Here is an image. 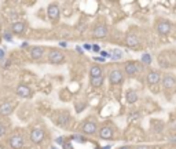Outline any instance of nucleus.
<instances>
[{
	"instance_id": "nucleus-29",
	"label": "nucleus",
	"mask_w": 176,
	"mask_h": 149,
	"mask_svg": "<svg viewBox=\"0 0 176 149\" xmlns=\"http://www.w3.org/2000/svg\"><path fill=\"white\" fill-rule=\"evenodd\" d=\"M100 55H102L103 58H106V57H110V54H109L107 51H100Z\"/></svg>"
},
{
	"instance_id": "nucleus-13",
	"label": "nucleus",
	"mask_w": 176,
	"mask_h": 149,
	"mask_svg": "<svg viewBox=\"0 0 176 149\" xmlns=\"http://www.w3.org/2000/svg\"><path fill=\"white\" fill-rule=\"evenodd\" d=\"M44 53H46V48L41 47V46H33L29 50V54H31L32 59H40L44 55Z\"/></svg>"
},
{
	"instance_id": "nucleus-3",
	"label": "nucleus",
	"mask_w": 176,
	"mask_h": 149,
	"mask_svg": "<svg viewBox=\"0 0 176 149\" xmlns=\"http://www.w3.org/2000/svg\"><path fill=\"white\" fill-rule=\"evenodd\" d=\"M25 145V140L21 134H14L8 138V146L13 149H21Z\"/></svg>"
},
{
	"instance_id": "nucleus-28",
	"label": "nucleus",
	"mask_w": 176,
	"mask_h": 149,
	"mask_svg": "<svg viewBox=\"0 0 176 149\" xmlns=\"http://www.w3.org/2000/svg\"><path fill=\"white\" fill-rule=\"evenodd\" d=\"M63 142H65V138H63V137H59V138H56V144H59V145H63Z\"/></svg>"
},
{
	"instance_id": "nucleus-4",
	"label": "nucleus",
	"mask_w": 176,
	"mask_h": 149,
	"mask_svg": "<svg viewBox=\"0 0 176 149\" xmlns=\"http://www.w3.org/2000/svg\"><path fill=\"white\" fill-rule=\"evenodd\" d=\"M109 80H110V84L117 86V84H121L124 82V75L120 69H113V71L109 73Z\"/></svg>"
},
{
	"instance_id": "nucleus-2",
	"label": "nucleus",
	"mask_w": 176,
	"mask_h": 149,
	"mask_svg": "<svg viewBox=\"0 0 176 149\" xmlns=\"http://www.w3.org/2000/svg\"><path fill=\"white\" fill-rule=\"evenodd\" d=\"M47 15H48V18H50L52 22H58L59 15H61L59 6H58L56 3H51V4L47 7Z\"/></svg>"
},
{
	"instance_id": "nucleus-33",
	"label": "nucleus",
	"mask_w": 176,
	"mask_h": 149,
	"mask_svg": "<svg viewBox=\"0 0 176 149\" xmlns=\"http://www.w3.org/2000/svg\"><path fill=\"white\" fill-rule=\"evenodd\" d=\"M84 48L85 50H91V46L90 44H84Z\"/></svg>"
},
{
	"instance_id": "nucleus-20",
	"label": "nucleus",
	"mask_w": 176,
	"mask_h": 149,
	"mask_svg": "<svg viewBox=\"0 0 176 149\" xmlns=\"http://www.w3.org/2000/svg\"><path fill=\"white\" fill-rule=\"evenodd\" d=\"M90 73H91V78H99V76H102V68L99 65H92Z\"/></svg>"
},
{
	"instance_id": "nucleus-32",
	"label": "nucleus",
	"mask_w": 176,
	"mask_h": 149,
	"mask_svg": "<svg viewBox=\"0 0 176 149\" xmlns=\"http://www.w3.org/2000/svg\"><path fill=\"white\" fill-rule=\"evenodd\" d=\"M59 44H61L62 47H68V43H66V41H61Z\"/></svg>"
},
{
	"instance_id": "nucleus-24",
	"label": "nucleus",
	"mask_w": 176,
	"mask_h": 149,
	"mask_svg": "<svg viewBox=\"0 0 176 149\" xmlns=\"http://www.w3.org/2000/svg\"><path fill=\"white\" fill-rule=\"evenodd\" d=\"M142 62L145 63V65H150V62H151L150 54H143V57H142Z\"/></svg>"
},
{
	"instance_id": "nucleus-7",
	"label": "nucleus",
	"mask_w": 176,
	"mask_h": 149,
	"mask_svg": "<svg viewBox=\"0 0 176 149\" xmlns=\"http://www.w3.org/2000/svg\"><path fill=\"white\" fill-rule=\"evenodd\" d=\"M124 71H125V73H127L128 76H135V75L139 72L138 62H135V61H128V62H125V65H124Z\"/></svg>"
},
{
	"instance_id": "nucleus-17",
	"label": "nucleus",
	"mask_w": 176,
	"mask_h": 149,
	"mask_svg": "<svg viewBox=\"0 0 176 149\" xmlns=\"http://www.w3.org/2000/svg\"><path fill=\"white\" fill-rule=\"evenodd\" d=\"M99 137L102 140H112L113 138V128L109 126H103L99 128Z\"/></svg>"
},
{
	"instance_id": "nucleus-12",
	"label": "nucleus",
	"mask_w": 176,
	"mask_h": 149,
	"mask_svg": "<svg viewBox=\"0 0 176 149\" xmlns=\"http://www.w3.org/2000/svg\"><path fill=\"white\" fill-rule=\"evenodd\" d=\"M15 93L18 97H22V98H31L32 97V90L29 86H26V84H19V86L17 87Z\"/></svg>"
},
{
	"instance_id": "nucleus-14",
	"label": "nucleus",
	"mask_w": 176,
	"mask_h": 149,
	"mask_svg": "<svg viewBox=\"0 0 176 149\" xmlns=\"http://www.w3.org/2000/svg\"><path fill=\"white\" fill-rule=\"evenodd\" d=\"M162 87H164L165 90H172V88H175L176 87V78L175 76H172V75L164 76V79H162Z\"/></svg>"
},
{
	"instance_id": "nucleus-16",
	"label": "nucleus",
	"mask_w": 176,
	"mask_h": 149,
	"mask_svg": "<svg viewBox=\"0 0 176 149\" xmlns=\"http://www.w3.org/2000/svg\"><path fill=\"white\" fill-rule=\"evenodd\" d=\"M147 83L150 84V86H155L157 83H160L161 80V75L158 71H150L147 73Z\"/></svg>"
},
{
	"instance_id": "nucleus-19",
	"label": "nucleus",
	"mask_w": 176,
	"mask_h": 149,
	"mask_svg": "<svg viewBox=\"0 0 176 149\" xmlns=\"http://www.w3.org/2000/svg\"><path fill=\"white\" fill-rule=\"evenodd\" d=\"M125 98H127V102L128 104H135V102L138 101V94H136V91H133V90H130V91H127V94H125Z\"/></svg>"
},
{
	"instance_id": "nucleus-15",
	"label": "nucleus",
	"mask_w": 176,
	"mask_h": 149,
	"mask_svg": "<svg viewBox=\"0 0 176 149\" xmlns=\"http://www.w3.org/2000/svg\"><path fill=\"white\" fill-rule=\"evenodd\" d=\"M14 112V105L11 102H3L0 104V116H10Z\"/></svg>"
},
{
	"instance_id": "nucleus-35",
	"label": "nucleus",
	"mask_w": 176,
	"mask_h": 149,
	"mask_svg": "<svg viewBox=\"0 0 176 149\" xmlns=\"http://www.w3.org/2000/svg\"><path fill=\"white\" fill-rule=\"evenodd\" d=\"M0 58H3V51L0 50Z\"/></svg>"
},
{
	"instance_id": "nucleus-18",
	"label": "nucleus",
	"mask_w": 176,
	"mask_h": 149,
	"mask_svg": "<svg viewBox=\"0 0 176 149\" xmlns=\"http://www.w3.org/2000/svg\"><path fill=\"white\" fill-rule=\"evenodd\" d=\"M26 29V24L22 21H15L14 24L11 25V32L15 33V35H22Z\"/></svg>"
},
{
	"instance_id": "nucleus-10",
	"label": "nucleus",
	"mask_w": 176,
	"mask_h": 149,
	"mask_svg": "<svg viewBox=\"0 0 176 149\" xmlns=\"http://www.w3.org/2000/svg\"><path fill=\"white\" fill-rule=\"evenodd\" d=\"M171 29H172V24L169 21H167V19H162V21H160L157 24V32L160 35H168Z\"/></svg>"
},
{
	"instance_id": "nucleus-34",
	"label": "nucleus",
	"mask_w": 176,
	"mask_h": 149,
	"mask_svg": "<svg viewBox=\"0 0 176 149\" xmlns=\"http://www.w3.org/2000/svg\"><path fill=\"white\" fill-rule=\"evenodd\" d=\"M118 149H131L130 146H121V148H118Z\"/></svg>"
},
{
	"instance_id": "nucleus-36",
	"label": "nucleus",
	"mask_w": 176,
	"mask_h": 149,
	"mask_svg": "<svg viewBox=\"0 0 176 149\" xmlns=\"http://www.w3.org/2000/svg\"><path fill=\"white\" fill-rule=\"evenodd\" d=\"M95 149H100V148H95Z\"/></svg>"
},
{
	"instance_id": "nucleus-5",
	"label": "nucleus",
	"mask_w": 176,
	"mask_h": 149,
	"mask_svg": "<svg viewBox=\"0 0 176 149\" xmlns=\"http://www.w3.org/2000/svg\"><path fill=\"white\" fill-rule=\"evenodd\" d=\"M69 119H70V116L68 112H58L54 116V123L61 126V127H65V126H68V123H69Z\"/></svg>"
},
{
	"instance_id": "nucleus-31",
	"label": "nucleus",
	"mask_w": 176,
	"mask_h": 149,
	"mask_svg": "<svg viewBox=\"0 0 176 149\" xmlns=\"http://www.w3.org/2000/svg\"><path fill=\"white\" fill-rule=\"evenodd\" d=\"M92 50H94V51H99L100 48H99V46H96V44H95V46L92 47Z\"/></svg>"
},
{
	"instance_id": "nucleus-9",
	"label": "nucleus",
	"mask_w": 176,
	"mask_h": 149,
	"mask_svg": "<svg viewBox=\"0 0 176 149\" xmlns=\"http://www.w3.org/2000/svg\"><path fill=\"white\" fill-rule=\"evenodd\" d=\"M44 130L41 128H33L31 131V141L33 144H40V142L44 140Z\"/></svg>"
},
{
	"instance_id": "nucleus-6",
	"label": "nucleus",
	"mask_w": 176,
	"mask_h": 149,
	"mask_svg": "<svg viewBox=\"0 0 176 149\" xmlns=\"http://www.w3.org/2000/svg\"><path fill=\"white\" fill-rule=\"evenodd\" d=\"M107 33H109V29H107L106 25L103 24H99L96 25L95 28H94V31H92V36L95 37V39H103V37H106Z\"/></svg>"
},
{
	"instance_id": "nucleus-22",
	"label": "nucleus",
	"mask_w": 176,
	"mask_h": 149,
	"mask_svg": "<svg viewBox=\"0 0 176 149\" xmlns=\"http://www.w3.org/2000/svg\"><path fill=\"white\" fill-rule=\"evenodd\" d=\"M112 53H113V54H110V58H112V59H121V58H123V51L118 50V48L113 50Z\"/></svg>"
},
{
	"instance_id": "nucleus-8",
	"label": "nucleus",
	"mask_w": 176,
	"mask_h": 149,
	"mask_svg": "<svg viewBox=\"0 0 176 149\" xmlns=\"http://www.w3.org/2000/svg\"><path fill=\"white\" fill-rule=\"evenodd\" d=\"M125 44L130 48H138L139 44H140V40L135 33H128L125 36Z\"/></svg>"
},
{
	"instance_id": "nucleus-21",
	"label": "nucleus",
	"mask_w": 176,
	"mask_h": 149,
	"mask_svg": "<svg viewBox=\"0 0 176 149\" xmlns=\"http://www.w3.org/2000/svg\"><path fill=\"white\" fill-rule=\"evenodd\" d=\"M103 80H105L103 76H99V78H91V86L94 87V88H98V87H100L102 84H103Z\"/></svg>"
},
{
	"instance_id": "nucleus-27",
	"label": "nucleus",
	"mask_w": 176,
	"mask_h": 149,
	"mask_svg": "<svg viewBox=\"0 0 176 149\" xmlns=\"http://www.w3.org/2000/svg\"><path fill=\"white\" fill-rule=\"evenodd\" d=\"M84 106H85V104H78V105L76 104V110L77 112H81V110L84 109Z\"/></svg>"
},
{
	"instance_id": "nucleus-30",
	"label": "nucleus",
	"mask_w": 176,
	"mask_h": 149,
	"mask_svg": "<svg viewBox=\"0 0 176 149\" xmlns=\"http://www.w3.org/2000/svg\"><path fill=\"white\" fill-rule=\"evenodd\" d=\"M135 149H149V148H147V146H145V145H138Z\"/></svg>"
},
{
	"instance_id": "nucleus-1",
	"label": "nucleus",
	"mask_w": 176,
	"mask_h": 149,
	"mask_svg": "<svg viewBox=\"0 0 176 149\" xmlns=\"http://www.w3.org/2000/svg\"><path fill=\"white\" fill-rule=\"evenodd\" d=\"M65 61V54L59 50H51L48 54V62L52 65H59Z\"/></svg>"
},
{
	"instance_id": "nucleus-23",
	"label": "nucleus",
	"mask_w": 176,
	"mask_h": 149,
	"mask_svg": "<svg viewBox=\"0 0 176 149\" xmlns=\"http://www.w3.org/2000/svg\"><path fill=\"white\" fill-rule=\"evenodd\" d=\"M7 131H8V127L4 124V123H1V122H0V138H1V137H4V135L7 134Z\"/></svg>"
},
{
	"instance_id": "nucleus-26",
	"label": "nucleus",
	"mask_w": 176,
	"mask_h": 149,
	"mask_svg": "<svg viewBox=\"0 0 176 149\" xmlns=\"http://www.w3.org/2000/svg\"><path fill=\"white\" fill-rule=\"evenodd\" d=\"M72 140H76V141H80V142H85V140L81 137V135H73Z\"/></svg>"
},
{
	"instance_id": "nucleus-25",
	"label": "nucleus",
	"mask_w": 176,
	"mask_h": 149,
	"mask_svg": "<svg viewBox=\"0 0 176 149\" xmlns=\"http://www.w3.org/2000/svg\"><path fill=\"white\" fill-rule=\"evenodd\" d=\"M63 149H73V145H72V142L69 140H65L63 142Z\"/></svg>"
},
{
	"instance_id": "nucleus-11",
	"label": "nucleus",
	"mask_w": 176,
	"mask_h": 149,
	"mask_svg": "<svg viewBox=\"0 0 176 149\" xmlns=\"http://www.w3.org/2000/svg\"><path fill=\"white\" fill-rule=\"evenodd\" d=\"M96 131H98V126H96L95 122L88 120V122H85L83 124V133L87 134V135H94Z\"/></svg>"
}]
</instances>
